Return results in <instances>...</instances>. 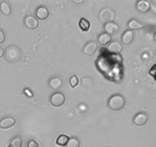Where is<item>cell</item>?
Masks as SVG:
<instances>
[{"instance_id":"obj_1","label":"cell","mask_w":156,"mask_h":147,"mask_svg":"<svg viewBox=\"0 0 156 147\" xmlns=\"http://www.w3.org/2000/svg\"><path fill=\"white\" fill-rule=\"evenodd\" d=\"M5 59L9 63L18 62L22 58V51L18 46L11 44L5 51Z\"/></svg>"},{"instance_id":"obj_2","label":"cell","mask_w":156,"mask_h":147,"mask_svg":"<svg viewBox=\"0 0 156 147\" xmlns=\"http://www.w3.org/2000/svg\"><path fill=\"white\" fill-rule=\"evenodd\" d=\"M126 105V100L123 95L115 93L109 97L108 100V106L113 111H120L124 108Z\"/></svg>"},{"instance_id":"obj_3","label":"cell","mask_w":156,"mask_h":147,"mask_svg":"<svg viewBox=\"0 0 156 147\" xmlns=\"http://www.w3.org/2000/svg\"><path fill=\"white\" fill-rule=\"evenodd\" d=\"M115 17V12L110 8H104L100 11L98 15L99 20L101 22L105 23L113 21Z\"/></svg>"},{"instance_id":"obj_4","label":"cell","mask_w":156,"mask_h":147,"mask_svg":"<svg viewBox=\"0 0 156 147\" xmlns=\"http://www.w3.org/2000/svg\"><path fill=\"white\" fill-rule=\"evenodd\" d=\"M50 102L52 106L59 107L63 105L66 102V96L62 92H54L50 97Z\"/></svg>"},{"instance_id":"obj_5","label":"cell","mask_w":156,"mask_h":147,"mask_svg":"<svg viewBox=\"0 0 156 147\" xmlns=\"http://www.w3.org/2000/svg\"><path fill=\"white\" fill-rule=\"evenodd\" d=\"M24 26L29 30H35L39 26V21L37 19L34 15H29L24 18Z\"/></svg>"},{"instance_id":"obj_6","label":"cell","mask_w":156,"mask_h":147,"mask_svg":"<svg viewBox=\"0 0 156 147\" xmlns=\"http://www.w3.org/2000/svg\"><path fill=\"white\" fill-rule=\"evenodd\" d=\"M98 50V44L94 41H90L84 45L82 52L87 56H92L96 53Z\"/></svg>"},{"instance_id":"obj_7","label":"cell","mask_w":156,"mask_h":147,"mask_svg":"<svg viewBox=\"0 0 156 147\" xmlns=\"http://www.w3.org/2000/svg\"><path fill=\"white\" fill-rule=\"evenodd\" d=\"M149 120V116L145 112H140L134 116L133 123L137 126H142L147 123Z\"/></svg>"},{"instance_id":"obj_8","label":"cell","mask_w":156,"mask_h":147,"mask_svg":"<svg viewBox=\"0 0 156 147\" xmlns=\"http://www.w3.org/2000/svg\"><path fill=\"white\" fill-rule=\"evenodd\" d=\"M49 15H50V11L46 6H38L35 10V17L37 20L39 19L44 21V20L48 18Z\"/></svg>"},{"instance_id":"obj_9","label":"cell","mask_w":156,"mask_h":147,"mask_svg":"<svg viewBox=\"0 0 156 147\" xmlns=\"http://www.w3.org/2000/svg\"><path fill=\"white\" fill-rule=\"evenodd\" d=\"M16 123V119L13 116H5L0 119V128L2 130L12 128Z\"/></svg>"},{"instance_id":"obj_10","label":"cell","mask_w":156,"mask_h":147,"mask_svg":"<svg viewBox=\"0 0 156 147\" xmlns=\"http://www.w3.org/2000/svg\"><path fill=\"white\" fill-rule=\"evenodd\" d=\"M107 51L111 54H120L123 51V45L121 43H120V41H113L108 45Z\"/></svg>"},{"instance_id":"obj_11","label":"cell","mask_w":156,"mask_h":147,"mask_svg":"<svg viewBox=\"0 0 156 147\" xmlns=\"http://www.w3.org/2000/svg\"><path fill=\"white\" fill-rule=\"evenodd\" d=\"M119 28H120L119 24L114 21H109V22L104 24V30H105V33L108 34L110 35L117 33L119 31Z\"/></svg>"},{"instance_id":"obj_12","label":"cell","mask_w":156,"mask_h":147,"mask_svg":"<svg viewBox=\"0 0 156 147\" xmlns=\"http://www.w3.org/2000/svg\"><path fill=\"white\" fill-rule=\"evenodd\" d=\"M48 85L50 89L53 90H57L60 89L62 86V78L59 76H53L49 79Z\"/></svg>"},{"instance_id":"obj_13","label":"cell","mask_w":156,"mask_h":147,"mask_svg":"<svg viewBox=\"0 0 156 147\" xmlns=\"http://www.w3.org/2000/svg\"><path fill=\"white\" fill-rule=\"evenodd\" d=\"M136 9L141 13H146L150 11L151 5L146 0H139L136 2Z\"/></svg>"},{"instance_id":"obj_14","label":"cell","mask_w":156,"mask_h":147,"mask_svg":"<svg viewBox=\"0 0 156 147\" xmlns=\"http://www.w3.org/2000/svg\"><path fill=\"white\" fill-rule=\"evenodd\" d=\"M134 38H135V34L133 31L127 30L125 31L121 35V42L125 45H129L133 41Z\"/></svg>"},{"instance_id":"obj_15","label":"cell","mask_w":156,"mask_h":147,"mask_svg":"<svg viewBox=\"0 0 156 147\" xmlns=\"http://www.w3.org/2000/svg\"><path fill=\"white\" fill-rule=\"evenodd\" d=\"M127 28L130 31H137L144 28V24L136 18H131L127 22Z\"/></svg>"},{"instance_id":"obj_16","label":"cell","mask_w":156,"mask_h":147,"mask_svg":"<svg viewBox=\"0 0 156 147\" xmlns=\"http://www.w3.org/2000/svg\"><path fill=\"white\" fill-rule=\"evenodd\" d=\"M112 41V37L108 34L103 32L98 36V42L102 46L108 45Z\"/></svg>"},{"instance_id":"obj_17","label":"cell","mask_w":156,"mask_h":147,"mask_svg":"<svg viewBox=\"0 0 156 147\" xmlns=\"http://www.w3.org/2000/svg\"><path fill=\"white\" fill-rule=\"evenodd\" d=\"M0 12L5 16H9L12 14V6L8 2L2 1L0 2Z\"/></svg>"},{"instance_id":"obj_18","label":"cell","mask_w":156,"mask_h":147,"mask_svg":"<svg viewBox=\"0 0 156 147\" xmlns=\"http://www.w3.org/2000/svg\"><path fill=\"white\" fill-rule=\"evenodd\" d=\"M79 25L81 30H82L83 32H88L90 29V27H91V23H90V21L87 18L82 17L79 20Z\"/></svg>"},{"instance_id":"obj_19","label":"cell","mask_w":156,"mask_h":147,"mask_svg":"<svg viewBox=\"0 0 156 147\" xmlns=\"http://www.w3.org/2000/svg\"><path fill=\"white\" fill-rule=\"evenodd\" d=\"M69 138H70L69 136H67V135H65V134L59 135L56 140V145H59V146L65 147L66 145V144H67V142H68Z\"/></svg>"},{"instance_id":"obj_20","label":"cell","mask_w":156,"mask_h":147,"mask_svg":"<svg viewBox=\"0 0 156 147\" xmlns=\"http://www.w3.org/2000/svg\"><path fill=\"white\" fill-rule=\"evenodd\" d=\"M23 141L21 136H16L13 137L11 140L10 144L8 147H21L22 146Z\"/></svg>"},{"instance_id":"obj_21","label":"cell","mask_w":156,"mask_h":147,"mask_svg":"<svg viewBox=\"0 0 156 147\" xmlns=\"http://www.w3.org/2000/svg\"><path fill=\"white\" fill-rule=\"evenodd\" d=\"M81 143L80 140L78 139L76 136H73V137L69 138L68 142H67L66 147H80Z\"/></svg>"},{"instance_id":"obj_22","label":"cell","mask_w":156,"mask_h":147,"mask_svg":"<svg viewBox=\"0 0 156 147\" xmlns=\"http://www.w3.org/2000/svg\"><path fill=\"white\" fill-rule=\"evenodd\" d=\"M69 85L73 88H74V87H76L79 84V78H78V77L76 75H73L69 78Z\"/></svg>"},{"instance_id":"obj_23","label":"cell","mask_w":156,"mask_h":147,"mask_svg":"<svg viewBox=\"0 0 156 147\" xmlns=\"http://www.w3.org/2000/svg\"><path fill=\"white\" fill-rule=\"evenodd\" d=\"M27 147H39V143L34 139H30L27 142Z\"/></svg>"},{"instance_id":"obj_24","label":"cell","mask_w":156,"mask_h":147,"mask_svg":"<svg viewBox=\"0 0 156 147\" xmlns=\"http://www.w3.org/2000/svg\"><path fill=\"white\" fill-rule=\"evenodd\" d=\"M5 39H6V35H5V33L4 30L0 28V44H3V43L5 41Z\"/></svg>"},{"instance_id":"obj_25","label":"cell","mask_w":156,"mask_h":147,"mask_svg":"<svg viewBox=\"0 0 156 147\" xmlns=\"http://www.w3.org/2000/svg\"><path fill=\"white\" fill-rule=\"evenodd\" d=\"M4 55H5V51L4 49L2 48V47L0 46V58H3L4 57Z\"/></svg>"},{"instance_id":"obj_26","label":"cell","mask_w":156,"mask_h":147,"mask_svg":"<svg viewBox=\"0 0 156 147\" xmlns=\"http://www.w3.org/2000/svg\"><path fill=\"white\" fill-rule=\"evenodd\" d=\"M73 2L76 3V4H81V3L84 2V0H81V1H76V0H73Z\"/></svg>"},{"instance_id":"obj_27","label":"cell","mask_w":156,"mask_h":147,"mask_svg":"<svg viewBox=\"0 0 156 147\" xmlns=\"http://www.w3.org/2000/svg\"><path fill=\"white\" fill-rule=\"evenodd\" d=\"M155 66L154 65L153 67H152V70H150V72H151V71H152V76H155Z\"/></svg>"}]
</instances>
